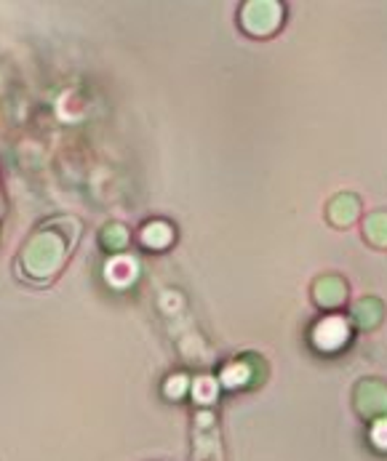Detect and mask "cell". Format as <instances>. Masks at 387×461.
I'll return each mask as SVG.
<instances>
[{"label": "cell", "mask_w": 387, "mask_h": 461, "mask_svg": "<svg viewBox=\"0 0 387 461\" xmlns=\"http://www.w3.org/2000/svg\"><path fill=\"white\" fill-rule=\"evenodd\" d=\"M281 22H283V5L275 0H254L246 3L241 11V27L254 38L275 35Z\"/></svg>", "instance_id": "1"}, {"label": "cell", "mask_w": 387, "mask_h": 461, "mask_svg": "<svg viewBox=\"0 0 387 461\" xmlns=\"http://www.w3.org/2000/svg\"><path fill=\"white\" fill-rule=\"evenodd\" d=\"M355 408L369 419L387 416V382L382 379H364L355 387Z\"/></svg>", "instance_id": "2"}, {"label": "cell", "mask_w": 387, "mask_h": 461, "mask_svg": "<svg viewBox=\"0 0 387 461\" xmlns=\"http://www.w3.org/2000/svg\"><path fill=\"white\" fill-rule=\"evenodd\" d=\"M313 302L321 310H339L347 302V283L339 275H321L313 283Z\"/></svg>", "instance_id": "3"}, {"label": "cell", "mask_w": 387, "mask_h": 461, "mask_svg": "<svg viewBox=\"0 0 387 461\" xmlns=\"http://www.w3.org/2000/svg\"><path fill=\"white\" fill-rule=\"evenodd\" d=\"M358 211H361V200H358V195H353V193H339V195H334V198L328 200V205H326V219H328L334 227H350V224H355Z\"/></svg>", "instance_id": "4"}, {"label": "cell", "mask_w": 387, "mask_h": 461, "mask_svg": "<svg viewBox=\"0 0 387 461\" xmlns=\"http://www.w3.org/2000/svg\"><path fill=\"white\" fill-rule=\"evenodd\" d=\"M313 341L321 347L323 352H334L347 341V326L339 318H326L313 329Z\"/></svg>", "instance_id": "5"}, {"label": "cell", "mask_w": 387, "mask_h": 461, "mask_svg": "<svg viewBox=\"0 0 387 461\" xmlns=\"http://www.w3.org/2000/svg\"><path fill=\"white\" fill-rule=\"evenodd\" d=\"M353 323L358 326V329L364 330H372L374 326H380V321L385 318V304L380 302V299H374V296H366V299H361L355 307H353Z\"/></svg>", "instance_id": "6"}, {"label": "cell", "mask_w": 387, "mask_h": 461, "mask_svg": "<svg viewBox=\"0 0 387 461\" xmlns=\"http://www.w3.org/2000/svg\"><path fill=\"white\" fill-rule=\"evenodd\" d=\"M364 240L374 249H387V211H372L364 219Z\"/></svg>", "instance_id": "7"}, {"label": "cell", "mask_w": 387, "mask_h": 461, "mask_svg": "<svg viewBox=\"0 0 387 461\" xmlns=\"http://www.w3.org/2000/svg\"><path fill=\"white\" fill-rule=\"evenodd\" d=\"M102 240L107 243V249L118 251V249H124V246L129 243V232H126L124 227L113 224V227H107V230L102 232Z\"/></svg>", "instance_id": "8"}]
</instances>
